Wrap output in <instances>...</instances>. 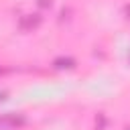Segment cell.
<instances>
[{
  "instance_id": "cell-1",
  "label": "cell",
  "mask_w": 130,
  "mask_h": 130,
  "mask_svg": "<svg viewBox=\"0 0 130 130\" xmlns=\"http://www.w3.org/2000/svg\"><path fill=\"white\" fill-rule=\"evenodd\" d=\"M18 124H22V118H16V116H4V118H0V128L18 126Z\"/></svg>"
}]
</instances>
